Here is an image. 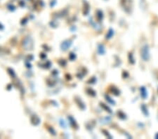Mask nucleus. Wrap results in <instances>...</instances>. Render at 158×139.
<instances>
[{
  "label": "nucleus",
  "mask_w": 158,
  "mask_h": 139,
  "mask_svg": "<svg viewBox=\"0 0 158 139\" xmlns=\"http://www.w3.org/2000/svg\"><path fill=\"white\" fill-rule=\"evenodd\" d=\"M31 121H32V123L33 125H38V124L40 123V119H39L38 117H37L36 115H34L32 117Z\"/></svg>",
  "instance_id": "5"
},
{
  "label": "nucleus",
  "mask_w": 158,
  "mask_h": 139,
  "mask_svg": "<svg viewBox=\"0 0 158 139\" xmlns=\"http://www.w3.org/2000/svg\"><path fill=\"white\" fill-rule=\"evenodd\" d=\"M140 91H141V97H142L144 99H146L147 96H148V91H147L146 89L145 88L144 86H142V87H141Z\"/></svg>",
  "instance_id": "3"
},
{
  "label": "nucleus",
  "mask_w": 158,
  "mask_h": 139,
  "mask_svg": "<svg viewBox=\"0 0 158 139\" xmlns=\"http://www.w3.org/2000/svg\"><path fill=\"white\" fill-rule=\"evenodd\" d=\"M129 62L132 64L134 63V58H133L132 53H129Z\"/></svg>",
  "instance_id": "8"
},
{
  "label": "nucleus",
  "mask_w": 158,
  "mask_h": 139,
  "mask_svg": "<svg viewBox=\"0 0 158 139\" xmlns=\"http://www.w3.org/2000/svg\"><path fill=\"white\" fill-rule=\"evenodd\" d=\"M71 45V42H70V41H66V42H64L62 44V49L64 50V51H66L68 49V48L70 47V46Z\"/></svg>",
  "instance_id": "4"
},
{
  "label": "nucleus",
  "mask_w": 158,
  "mask_h": 139,
  "mask_svg": "<svg viewBox=\"0 0 158 139\" xmlns=\"http://www.w3.org/2000/svg\"><path fill=\"white\" fill-rule=\"evenodd\" d=\"M141 109H142V110H143V112H144V114L146 115H148V109L146 108V106H145V105H143L142 107H141Z\"/></svg>",
  "instance_id": "9"
},
{
  "label": "nucleus",
  "mask_w": 158,
  "mask_h": 139,
  "mask_svg": "<svg viewBox=\"0 0 158 139\" xmlns=\"http://www.w3.org/2000/svg\"><path fill=\"white\" fill-rule=\"evenodd\" d=\"M157 91H158V90H157Z\"/></svg>",
  "instance_id": "13"
},
{
  "label": "nucleus",
  "mask_w": 158,
  "mask_h": 139,
  "mask_svg": "<svg viewBox=\"0 0 158 139\" xmlns=\"http://www.w3.org/2000/svg\"><path fill=\"white\" fill-rule=\"evenodd\" d=\"M155 138H158V133H157V134L155 135Z\"/></svg>",
  "instance_id": "12"
},
{
  "label": "nucleus",
  "mask_w": 158,
  "mask_h": 139,
  "mask_svg": "<svg viewBox=\"0 0 158 139\" xmlns=\"http://www.w3.org/2000/svg\"><path fill=\"white\" fill-rule=\"evenodd\" d=\"M141 56L142 59L145 61L149 60L150 58V49L148 45H144L141 49Z\"/></svg>",
  "instance_id": "1"
},
{
  "label": "nucleus",
  "mask_w": 158,
  "mask_h": 139,
  "mask_svg": "<svg viewBox=\"0 0 158 139\" xmlns=\"http://www.w3.org/2000/svg\"><path fill=\"white\" fill-rule=\"evenodd\" d=\"M113 34H114V32H113V30H110L108 31V32H107V36H106V38L107 39H110V38H111L113 37Z\"/></svg>",
  "instance_id": "7"
},
{
  "label": "nucleus",
  "mask_w": 158,
  "mask_h": 139,
  "mask_svg": "<svg viewBox=\"0 0 158 139\" xmlns=\"http://www.w3.org/2000/svg\"><path fill=\"white\" fill-rule=\"evenodd\" d=\"M106 99H107V101H108L110 102V103H113V104H115V102H114V101H113V100H111V99L109 97V96H106Z\"/></svg>",
  "instance_id": "11"
},
{
  "label": "nucleus",
  "mask_w": 158,
  "mask_h": 139,
  "mask_svg": "<svg viewBox=\"0 0 158 139\" xmlns=\"http://www.w3.org/2000/svg\"><path fill=\"white\" fill-rule=\"evenodd\" d=\"M23 45L25 49H32V48L33 46V43L32 39L30 37H25L23 40Z\"/></svg>",
  "instance_id": "2"
},
{
  "label": "nucleus",
  "mask_w": 158,
  "mask_h": 139,
  "mask_svg": "<svg viewBox=\"0 0 158 139\" xmlns=\"http://www.w3.org/2000/svg\"><path fill=\"white\" fill-rule=\"evenodd\" d=\"M98 52L100 54H103L105 53V49H104V46L103 45H99L98 46Z\"/></svg>",
  "instance_id": "6"
},
{
  "label": "nucleus",
  "mask_w": 158,
  "mask_h": 139,
  "mask_svg": "<svg viewBox=\"0 0 158 139\" xmlns=\"http://www.w3.org/2000/svg\"><path fill=\"white\" fill-rule=\"evenodd\" d=\"M101 107H103V108H105V110H106V111H108L109 112H111V110H110V109L107 106V105H105V104H104V103H101Z\"/></svg>",
  "instance_id": "10"
}]
</instances>
